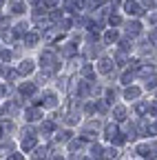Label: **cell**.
<instances>
[{
  "mask_svg": "<svg viewBox=\"0 0 157 160\" xmlns=\"http://www.w3.org/2000/svg\"><path fill=\"white\" fill-rule=\"evenodd\" d=\"M128 65H131V69H140V60L133 58V60H128Z\"/></svg>",
  "mask_w": 157,
  "mask_h": 160,
  "instance_id": "obj_39",
  "label": "cell"
},
{
  "mask_svg": "<svg viewBox=\"0 0 157 160\" xmlns=\"http://www.w3.org/2000/svg\"><path fill=\"white\" fill-rule=\"evenodd\" d=\"M102 156H104V149H102L100 145H93V147H91V158H95V160H100Z\"/></svg>",
  "mask_w": 157,
  "mask_h": 160,
  "instance_id": "obj_16",
  "label": "cell"
},
{
  "mask_svg": "<svg viewBox=\"0 0 157 160\" xmlns=\"http://www.w3.org/2000/svg\"><path fill=\"white\" fill-rule=\"evenodd\" d=\"M115 62H120V65H128V60H126V51H124V49H122V51H117Z\"/></svg>",
  "mask_w": 157,
  "mask_h": 160,
  "instance_id": "obj_24",
  "label": "cell"
},
{
  "mask_svg": "<svg viewBox=\"0 0 157 160\" xmlns=\"http://www.w3.org/2000/svg\"><path fill=\"white\" fill-rule=\"evenodd\" d=\"M47 151H49L47 147H35L31 156H33V160H44L47 158Z\"/></svg>",
  "mask_w": 157,
  "mask_h": 160,
  "instance_id": "obj_10",
  "label": "cell"
},
{
  "mask_svg": "<svg viewBox=\"0 0 157 160\" xmlns=\"http://www.w3.org/2000/svg\"><path fill=\"white\" fill-rule=\"evenodd\" d=\"M51 131H55V122H53V120L42 122V133H51Z\"/></svg>",
  "mask_w": 157,
  "mask_h": 160,
  "instance_id": "obj_22",
  "label": "cell"
},
{
  "mask_svg": "<svg viewBox=\"0 0 157 160\" xmlns=\"http://www.w3.org/2000/svg\"><path fill=\"white\" fill-rule=\"evenodd\" d=\"M82 76H84V78H93V67H91V65H84V67H82Z\"/></svg>",
  "mask_w": 157,
  "mask_h": 160,
  "instance_id": "obj_30",
  "label": "cell"
},
{
  "mask_svg": "<svg viewBox=\"0 0 157 160\" xmlns=\"http://www.w3.org/2000/svg\"><path fill=\"white\" fill-rule=\"evenodd\" d=\"M13 38H16V33H13V31H9V29H2V40H5V42H11Z\"/></svg>",
  "mask_w": 157,
  "mask_h": 160,
  "instance_id": "obj_28",
  "label": "cell"
},
{
  "mask_svg": "<svg viewBox=\"0 0 157 160\" xmlns=\"http://www.w3.org/2000/svg\"><path fill=\"white\" fill-rule=\"evenodd\" d=\"M124 9H126V13H128V16H142V13H144V11H142V7L137 5L135 0H126V2H124Z\"/></svg>",
  "mask_w": 157,
  "mask_h": 160,
  "instance_id": "obj_2",
  "label": "cell"
},
{
  "mask_svg": "<svg viewBox=\"0 0 157 160\" xmlns=\"http://www.w3.org/2000/svg\"><path fill=\"white\" fill-rule=\"evenodd\" d=\"M11 13H25V2L22 0H11Z\"/></svg>",
  "mask_w": 157,
  "mask_h": 160,
  "instance_id": "obj_11",
  "label": "cell"
},
{
  "mask_svg": "<svg viewBox=\"0 0 157 160\" xmlns=\"http://www.w3.org/2000/svg\"><path fill=\"white\" fill-rule=\"evenodd\" d=\"M109 22H111V27H117V25H122V18L117 16V13H111V18H109Z\"/></svg>",
  "mask_w": 157,
  "mask_h": 160,
  "instance_id": "obj_26",
  "label": "cell"
},
{
  "mask_svg": "<svg viewBox=\"0 0 157 160\" xmlns=\"http://www.w3.org/2000/svg\"><path fill=\"white\" fill-rule=\"evenodd\" d=\"M25 116H27L29 122H33V120H40V118H42V111L33 107V109H27V113H25Z\"/></svg>",
  "mask_w": 157,
  "mask_h": 160,
  "instance_id": "obj_7",
  "label": "cell"
},
{
  "mask_svg": "<svg viewBox=\"0 0 157 160\" xmlns=\"http://www.w3.org/2000/svg\"><path fill=\"white\" fill-rule=\"evenodd\" d=\"M0 60H5V62H9V60H11V51L2 49V51H0Z\"/></svg>",
  "mask_w": 157,
  "mask_h": 160,
  "instance_id": "obj_37",
  "label": "cell"
},
{
  "mask_svg": "<svg viewBox=\"0 0 157 160\" xmlns=\"http://www.w3.org/2000/svg\"><path fill=\"white\" fill-rule=\"evenodd\" d=\"M20 93L22 96H33L35 93V85L33 82H22L20 85Z\"/></svg>",
  "mask_w": 157,
  "mask_h": 160,
  "instance_id": "obj_9",
  "label": "cell"
},
{
  "mask_svg": "<svg viewBox=\"0 0 157 160\" xmlns=\"http://www.w3.org/2000/svg\"><path fill=\"white\" fill-rule=\"evenodd\" d=\"M2 2H5V0H0V7H2Z\"/></svg>",
  "mask_w": 157,
  "mask_h": 160,
  "instance_id": "obj_54",
  "label": "cell"
},
{
  "mask_svg": "<svg viewBox=\"0 0 157 160\" xmlns=\"http://www.w3.org/2000/svg\"><path fill=\"white\" fill-rule=\"evenodd\" d=\"M115 40H117V31H115V29L106 31V36H104V42H106V45H111V42H115Z\"/></svg>",
  "mask_w": 157,
  "mask_h": 160,
  "instance_id": "obj_21",
  "label": "cell"
},
{
  "mask_svg": "<svg viewBox=\"0 0 157 160\" xmlns=\"http://www.w3.org/2000/svg\"><path fill=\"white\" fill-rule=\"evenodd\" d=\"M126 31H128V36H137V33L142 31V25L137 22V20H133V22H128V25H126Z\"/></svg>",
  "mask_w": 157,
  "mask_h": 160,
  "instance_id": "obj_6",
  "label": "cell"
},
{
  "mask_svg": "<svg viewBox=\"0 0 157 160\" xmlns=\"http://www.w3.org/2000/svg\"><path fill=\"white\" fill-rule=\"evenodd\" d=\"M115 156H117V149H115V147H111V149L104 151V158H109V160H113Z\"/></svg>",
  "mask_w": 157,
  "mask_h": 160,
  "instance_id": "obj_32",
  "label": "cell"
},
{
  "mask_svg": "<svg viewBox=\"0 0 157 160\" xmlns=\"http://www.w3.org/2000/svg\"><path fill=\"white\" fill-rule=\"evenodd\" d=\"M144 5H146V7H148V9H150V7H153V5H155V0H144Z\"/></svg>",
  "mask_w": 157,
  "mask_h": 160,
  "instance_id": "obj_46",
  "label": "cell"
},
{
  "mask_svg": "<svg viewBox=\"0 0 157 160\" xmlns=\"http://www.w3.org/2000/svg\"><path fill=\"white\" fill-rule=\"evenodd\" d=\"M150 22H157V13H153V16H150Z\"/></svg>",
  "mask_w": 157,
  "mask_h": 160,
  "instance_id": "obj_48",
  "label": "cell"
},
{
  "mask_svg": "<svg viewBox=\"0 0 157 160\" xmlns=\"http://www.w3.org/2000/svg\"><path fill=\"white\" fill-rule=\"evenodd\" d=\"M135 111H137V113H140V116H144V113L148 111V105H146V102H140V105H137V107H135Z\"/></svg>",
  "mask_w": 157,
  "mask_h": 160,
  "instance_id": "obj_31",
  "label": "cell"
},
{
  "mask_svg": "<svg viewBox=\"0 0 157 160\" xmlns=\"http://www.w3.org/2000/svg\"><path fill=\"white\" fill-rule=\"evenodd\" d=\"M69 27H71V18L62 16L60 20H58V29H60V31H64V29H69Z\"/></svg>",
  "mask_w": 157,
  "mask_h": 160,
  "instance_id": "obj_17",
  "label": "cell"
},
{
  "mask_svg": "<svg viewBox=\"0 0 157 160\" xmlns=\"http://www.w3.org/2000/svg\"><path fill=\"white\" fill-rule=\"evenodd\" d=\"M86 53H89V56H97V53H100V47H95V45L91 42L89 49H86Z\"/></svg>",
  "mask_w": 157,
  "mask_h": 160,
  "instance_id": "obj_34",
  "label": "cell"
},
{
  "mask_svg": "<svg viewBox=\"0 0 157 160\" xmlns=\"http://www.w3.org/2000/svg\"><path fill=\"white\" fill-rule=\"evenodd\" d=\"M113 142H115V145H124V142H126V136H122V133H117V136L113 138Z\"/></svg>",
  "mask_w": 157,
  "mask_h": 160,
  "instance_id": "obj_38",
  "label": "cell"
},
{
  "mask_svg": "<svg viewBox=\"0 0 157 160\" xmlns=\"http://www.w3.org/2000/svg\"><path fill=\"white\" fill-rule=\"evenodd\" d=\"M104 133H106V138H109V140H113V138H115L117 133H120V131H117V127H115V125H106Z\"/></svg>",
  "mask_w": 157,
  "mask_h": 160,
  "instance_id": "obj_18",
  "label": "cell"
},
{
  "mask_svg": "<svg viewBox=\"0 0 157 160\" xmlns=\"http://www.w3.org/2000/svg\"><path fill=\"white\" fill-rule=\"evenodd\" d=\"M113 98H115V91H113V89H106V100H109V102H113Z\"/></svg>",
  "mask_w": 157,
  "mask_h": 160,
  "instance_id": "obj_43",
  "label": "cell"
},
{
  "mask_svg": "<svg viewBox=\"0 0 157 160\" xmlns=\"http://www.w3.org/2000/svg\"><path fill=\"white\" fill-rule=\"evenodd\" d=\"M120 47H122L124 51H128V49H131V40H122V42H120Z\"/></svg>",
  "mask_w": 157,
  "mask_h": 160,
  "instance_id": "obj_40",
  "label": "cell"
},
{
  "mask_svg": "<svg viewBox=\"0 0 157 160\" xmlns=\"http://www.w3.org/2000/svg\"><path fill=\"white\" fill-rule=\"evenodd\" d=\"M9 160H25V156H22V153H11Z\"/></svg>",
  "mask_w": 157,
  "mask_h": 160,
  "instance_id": "obj_44",
  "label": "cell"
},
{
  "mask_svg": "<svg viewBox=\"0 0 157 160\" xmlns=\"http://www.w3.org/2000/svg\"><path fill=\"white\" fill-rule=\"evenodd\" d=\"M5 93H7V87H5V85H0V96H5Z\"/></svg>",
  "mask_w": 157,
  "mask_h": 160,
  "instance_id": "obj_47",
  "label": "cell"
},
{
  "mask_svg": "<svg viewBox=\"0 0 157 160\" xmlns=\"http://www.w3.org/2000/svg\"><path fill=\"white\" fill-rule=\"evenodd\" d=\"M71 131H60V133H58L55 138H58V142H69V140H71Z\"/></svg>",
  "mask_w": 157,
  "mask_h": 160,
  "instance_id": "obj_23",
  "label": "cell"
},
{
  "mask_svg": "<svg viewBox=\"0 0 157 160\" xmlns=\"http://www.w3.org/2000/svg\"><path fill=\"white\" fill-rule=\"evenodd\" d=\"M100 2H102V0H84L86 7H95V5H100Z\"/></svg>",
  "mask_w": 157,
  "mask_h": 160,
  "instance_id": "obj_41",
  "label": "cell"
},
{
  "mask_svg": "<svg viewBox=\"0 0 157 160\" xmlns=\"http://www.w3.org/2000/svg\"><path fill=\"white\" fill-rule=\"evenodd\" d=\"M100 71L102 73H111L113 71V60L111 58H102L100 60Z\"/></svg>",
  "mask_w": 157,
  "mask_h": 160,
  "instance_id": "obj_4",
  "label": "cell"
},
{
  "mask_svg": "<svg viewBox=\"0 0 157 160\" xmlns=\"http://www.w3.org/2000/svg\"><path fill=\"white\" fill-rule=\"evenodd\" d=\"M111 2H113V7H115V5H117V2H120V0H111Z\"/></svg>",
  "mask_w": 157,
  "mask_h": 160,
  "instance_id": "obj_51",
  "label": "cell"
},
{
  "mask_svg": "<svg viewBox=\"0 0 157 160\" xmlns=\"http://www.w3.org/2000/svg\"><path fill=\"white\" fill-rule=\"evenodd\" d=\"M60 0H42V5H44V9H53Z\"/></svg>",
  "mask_w": 157,
  "mask_h": 160,
  "instance_id": "obj_36",
  "label": "cell"
},
{
  "mask_svg": "<svg viewBox=\"0 0 157 160\" xmlns=\"http://www.w3.org/2000/svg\"><path fill=\"white\" fill-rule=\"evenodd\" d=\"M137 153L144 156V158H148V145H140V147H137Z\"/></svg>",
  "mask_w": 157,
  "mask_h": 160,
  "instance_id": "obj_35",
  "label": "cell"
},
{
  "mask_svg": "<svg viewBox=\"0 0 157 160\" xmlns=\"http://www.w3.org/2000/svg\"><path fill=\"white\" fill-rule=\"evenodd\" d=\"M131 80H133V71H124V73H122V82H124V85H128Z\"/></svg>",
  "mask_w": 157,
  "mask_h": 160,
  "instance_id": "obj_33",
  "label": "cell"
},
{
  "mask_svg": "<svg viewBox=\"0 0 157 160\" xmlns=\"http://www.w3.org/2000/svg\"><path fill=\"white\" fill-rule=\"evenodd\" d=\"M91 160H95V158H91Z\"/></svg>",
  "mask_w": 157,
  "mask_h": 160,
  "instance_id": "obj_56",
  "label": "cell"
},
{
  "mask_svg": "<svg viewBox=\"0 0 157 160\" xmlns=\"http://www.w3.org/2000/svg\"><path fill=\"white\" fill-rule=\"evenodd\" d=\"M69 149H71V151L82 149V140H69Z\"/></svg>",
  "mask_w": 157,
  "mask_h": 160,
  "instance_id": "obj_27",
  "label": "cell"
},
{
  "mask_svg": "<svg viewBox=\"0 0 157 160\" xmlns=\"http://www.w3.org/2000/svg\"><path fill=\"white\" fill-rule=\"evenodd\" d=\"M40 65L44 69V73H55L58 71V58L53 51H42L40 53Z\"/></svg>",
  "mask_w": 157,
  "mask_h": 160,
  "instance_id": "obj_1",
  "label": "cell"
},
{
  "mask_svg": "<svg viewBox=\"0 0 157 160\" xmlns=\"http://www.w3.org/2000/svg\"><path fill=\"white\" fill-rule=\"evenodd\" d=\"M0 133H2V125H0Z\"/></svg>",
  "mask_w": 157,
  "mask_h": 160,
  "instance_id": "obj_55",
  "label": "cell"
},
{
  "mask_svg": "<svg viewBox=\"0 0 157 160\" xmlns=\"http://www.w3.org/2000/svg\"><path fill=\"white\" fill-rule=\"evenodd\" d=\"M71 160H82V158H77V156H71Z\"/></svg>",
  "mask_w": 157,
  "mask_h": 160,
  "instance_id": "obj_50",
  "label": "cell"
},
{
  "mask_svg": "<svg viewBox=\"0 0 157 160\" xmlns=\"http://www.w3.org/2000/svg\"><path fill=\"white\" fill-rule=\"evenodd\" d=\"M157 87V76L150 73V78H146V89H155Z\"/></svg>",
  "mask_w": 157,
  "mask_h": 160,
  "instance_id": "obj_25",
  "label": "cell"
},
{
  "mask_svg": "<svg viewBox=\"0 0 157 160\" xmlns=\"http://www.w3.org/2000/svg\"><path fill=\"white\" fill-rule=\"evenodd\" d=\"M38 40H40V36H38V33H33V31H27V33H25V45H27V47H33Z\"/></svg>",
  "mask_w": 157,
  "mask_h": 160,
  "instance_id": "obj_5",
  "label": "cell"
},
{
  "mask_svg": "<svg viewBox=\"0 0 157 160\" xmlns=\"http://www.w3.org/2000/svg\"><path fill=\"white\" fill-rule=\"evenodd\" d=\"M150 42L157 47V29H153V31H150Z\"/></svg>",
  "mask_w": 157,
  "mask_h": 160,
  "instance_id": "obj_42",
  "label": "cell"
},
{
  "mask_svg": "<svg viewBox=\"0 0 157 160\" xmlns=\"http://www.w3.org/2000/svg\"><path fill=\"white\" fill-rule=\"evenodd\" d=\"M44 107H55L58 105V98H55V93H44Z\"/></svg>",
  "mask_w": 157,
  "mask_h": 160,
  "instance_id": "obj_14",
  "label": "cell"
},
{
  "mask_svg": "<svg viewBox=\"0 0 157 160\" xmlns=\"http://www.w3.org/2000/svg\"><path fill=\"white\" fill-rule=\"evenodd\" d=\"M148 111H150V113H153V116H157V102H153V105H150V107H148Z\"/></svg>",
  "mask_w": 157,
  "mask_h": 160,
  "instance_id": "obj_45",
  "label": "cell"
},
{
  "mask_svg": "<svg viewBox=\"0 0 157 160\" xmlns=\"http://www.w3.org/2000/svg\"><path fill=\"white\" fill-rule=\"evenodd\" d=\"M77 96H80V98L89 96V85L86 82H77Z\"/></svg>",
  "mask_w": 157,
  "mask_h": 160,
  "instance_id": "obj_20",
  "label": "cell"
},
{
  "mask_svg": "<svg viewBox=\"0 0 157 160\" xmlns=\"http://www.w3.org/2000/svg\"><path fill=\"white\" fill-rule=\"evenodd\" d=\"M53 160H64V158H60V156H55V158H53Z\"/></svg>",
  "mask_w": 157,
  "mask_h": 160,
  "instance_id": "obj_52",
  "label": "cell"
},
{
  "mask_svg": "<svg viewBox=\"0 0 157 160\" xmlns=\"http://www.w3.org/2000/svg\"><path fill=\"white\" fill-rule=\"evenodd\" d=\"M5 76H7V80H16L18 76H20V71H16V69H7V71H5Z\"/></svg>",
  "mask_w": 157,
  "mask_h": 160,
  "instance_id": "obj_29",
  "label": "cell"
},
{
  "mask_svg": "<svg viewBox=\"0 0 157 160\" xmlns=\"http://www.w3.org/2000/svg\"><path fill=\"white\" fill-rule=\"evenodd\" d=\"M22 149H25V151H31V149H35V136L27 133V138H22Z\"/></svg>",
  "mask_w": 157,
  "mask_h": 160,
  "instance_id": "obj_3",
  "label": "cell"
},
{
  "mask_svg": "<svg viewBox=\"0 0 157 160\" xmlns=\"http://www.w3.org/2000/svg\"><path fill=\"white\" fill-rule=\"evenodd\" d=\"M0 73H5V69H2V67H0Z\"/></svg>",
  "mask_w": 157,
  "mask_h": 160,
  "instance_id": "obj_53",
  "label": "cell"
},
{
  "mask_svg": "<svg viewBox=\"0 0 157 160\" xmlns=\"http://www.w3.org/2000/svg\"><path fill=\"white\" fill-rule=\"evenodd\" d=\"M113 116H115V120H124V118H126V109H124L122 105H117V107L113 109Z\"/></svg>",
  "mask_w": 157,
  "mask_h": 160,
  "instance_id": "obj_15",
  "label": "cell"
},
{
  "mask_svg": "<svg viewBox=\"0 0 157 160\" xmlns=\"http://www.w3.org/2000/svg\"><path fill=\"white\" fill-rule=\"evenodd\" d=\"M27 31H29L27 22H18V25H16V31H13V33H16V36H25Z\"/></svg>",
  "mask_w": 157,
  "mask_h": 160,
  "instance_id": "obj_19",
  "label": "cell"
},
{
  "mask_svg": "<svg viewBox=\"0 0 157 160\" xmlns=\"http://www.w3.org/2000/svg\"><path fill=\"white\" fill-rule=\"evenodd\" d=\"M77 53V47H75V42H69V45H64L62 47V56H67V58H73Z\"/></svg>",
  "mask_w": 157,
  "mask_h": 160,
  "instance_id": "obj_8",
  "label": "cell"
},
{
  "mask_svg": "<svg viewBox=\"0 0 157 160\" xmlns=\"http://www.w3.org/2000/svg\"><path fill=\"white\" fill-rule=\"evenodd\" d=\"M124 98H126V100H135V98H140V89H137V87H126Z\"/></svg>",
  "mask_w": 157,
  "mask_h": 160,
  "instance_id": "obj_12",
  "label": "cell"
},
{
  "mask_svg": "<svg viewBox=\"0 0 157 160\" xmlns=\"http://www.w3.org/2000/svg\"><path fill=\"white\" fill-rule=\"evenodd\" d=\"M18 71H20L22 76L31 73V71H33V62H31V60H22V65H20V69H18Z\"/></svg>",
  "mask_w": 157,
  "mask_h": 160,
  "instance_id": "obj_13",
  "label": "cell"
},
{
  "mask_svg": "<svg viewBox=\"0 0 157 160\" xmlns=\"http://www.w3.org/2000/svg\"><path fill=\"white\" fill-rule=\"evenodd\" d=\"M29 2H31V5H40V0H29Z\"/></svg>",
  "mask_w": 157,
  "mask_h": 160,
  "instance_id": "obj_49",
  "label": "cell"
}]
</instances>
